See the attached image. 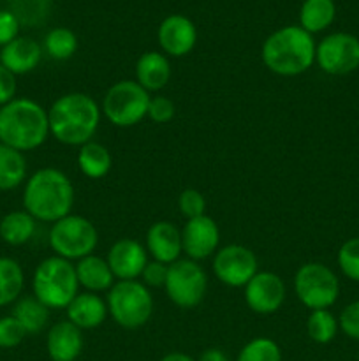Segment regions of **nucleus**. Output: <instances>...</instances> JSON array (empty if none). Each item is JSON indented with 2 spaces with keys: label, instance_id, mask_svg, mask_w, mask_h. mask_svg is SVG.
I'll use <instances>...</instances> for the list:
<instances>
[{
  "label": "nucleus",
  "instance_id": "f257e3e1",
  "mask_svg": "<svg viewBox=\"0 0 359 361\" xmlns=\"http://www.w3.org/2000/svg\"><path fill=\"white\" fill-rule=\"evenodd\" d=\"M101 116V106L92 95L69 92L48 109L49 134L67 147H83L97 133Z\"/></svg>",
  "mask_w": 359,
  "mask_h": 361
},
{
  "label": "nucleus",
  "instance_id": "f03ea898",
  "mask_svg": "<svg viewBox=\"0 0 359 361\" xmlns=\"http://www.w3.org/2000/svg\"><path fill=\"white\" fill-rule=\"evenodd\" d=\"M74 207V185L58 168H41L28 176L23 189V210L35 221L53 222L67 217Z\"/></svg>",
  "mask_w": 359,
  "mask_h": 361
},
{
  "label": "nucleus",
  "instance_id": "7ed1b4c3",
  "mask_svg": "<svg viewBox=\"0 0 359 361\" xmlns=\"http://www.w3.org/2000/svg\"><path fill=\"white\" fill-rule=\"evenodd\" d=\"M317 42L299 25H287L271 32L263 42L260 56L267 69L284 78L299 76L315 63Z\"/></svg>",
  "mask_w": 359,
  "mask_h": 361
},
{
  "label": "nucleus",
  "instance_id": "20e7f679",
  "mask_svg": "<svg viewBox=\"0 0 359 361\" xmlns=\"http://www.w3.org/2000/svg\"><path fill=\"white\" fill-rule=\"evenodd\" d=\"M49 136L48 109L28 97H16L0 108V143L21 152L42 147Z\"/></svg>",
  "mask_w": 359,
  "mask_h": 361
},
{
  "label": "nucleus",
  "instance_id": "39448f33",
  "mask_svg": "<svg viewBox=\"0 0 359 361\" xmlns=\"http://www.w3.org/2000/svg\"><path fill=\"white\" fill-rule=\"evenodd\" d=\"M32 291L49 310L67 309L80 293V282L73 261L58 256L42 259L32 275Z\"/></svg>",
  "mask_w": 359,
  "mask_h": 361
},
{
  "label": "nucleus",
  "instance_id": "423d86ee",
  "mask_svg": "<svg viewBox=\"0 0 359 361\" xmlns=\"http://www.w3.org/2000/svg\"><path fill=\"white\" fill-rule=\"evenodd\" d=\"M108 312L118 326L137 330L150 321L153 298L150 289L139 281H118L108 291Z\"/></svg>",
  "mask_w": 359,
  "mask_h": 361
},
{
  "label": "nucleus",
  "instance_id": "0eeeda50",
  "mask_svg": "<svg viewBox=\"0 0 359 361\" xmlns=\"http://www.w3.org/2000/svg\"><path fill=\"white\" fill-rule=\"evenodd\" d=\"M99 233L92 221L81 215L69 214L53 222L49 229V247L55 256L67 261H80L92 256L97 249Z\"/></svg>",
  "mask_w": 359,
  "mask_h": 361
},
{
  "label": "nucleus",
  "instance_id": "6e6552de",
  "mask_svg": "<svg viewBox=\"0 0 359 361\" xmlns=\"http://www.w3.org/2000/svg\"><path fill=\"white\" fill-rule=\"evenodd\" d=\"M150 94L136 80L116 81L102 99L101 111L116 127H134L148 116Z\"/></svg>",
  "mask_w": 359,
  "mask_h": 361
},
{
  "label": "nucleus",
  "instance_id": "1a4fd4ad",
  "mask_svg": "<svg viewBox=\"0 0 359 361\" xmlns=\"http://www.w3.org/2000/svg\"><path fill=\"white\" fill-rule=\"evenodd\" d=\"M294 293L310 312L329 309L340 296V281L329 267L312 261L296 271Z\"/></svg>",
  "mask_w": 359,
  "mask_h": 361
},
{
  "label": "nucleus",
  "instance_id": "9d476101",
  "mask_svg": "<svg viewBox=\"0 0 359 361\" xmlns=\"http://www.w3.org/2000/svg\"><path fill=\"white\" fill-rule=\"evenodd\" d=\"M165 295L180 309H194L204 300L208 291V275L197 261H175L168 268L165 279Z\"/></svg>",
  "mask_w": 359,
  "mask_h": 361
},
{
  "label": "nucleus",
  "instance_id": "9b49d317",
  "mask_svg": "<svg viewBox=\"0 0 359 361\" xmlns=\"http://www.w3.org/2000/svg\"><path fill=\"white\" fill-rule=\"evenodd\" d=\"M315 63L331 76H345L359 69V39L347 32L326 35L317 44Z\"/></svg>",
  "mask_w": 359,
  "mask_h": 361
},
{
  "label": "nucleus",
  "instance_id": "f8f14e48",
  "mask_svg": "<svg viewBox=\"0 0 359 361\" xmlns=\"http://www.w3.org/2000/svg\"><path fill=\"white\" fill-rule=\"evenodd\" d=\"M257 257L248 247L231 243L220 247L213 256V274L227 288H245L257 274Z\"/></svg>",
  "mask_w": 359,
  "mask_h": 361
},
{
  "label": "nucleus",
  "instance_id": "ddd939ff",
  "mask_svg": "<svg viewBox=\"0 0 359 361\" xmlns=\"http://www.w3.org/2000/svg\"><path fill=\"white\" fill-rule=\"evenodd\" d=\"M243 289H245L243 296H245L246 307L260 316L278 312L287 295V288L282 277L273 271H257Z\"/></svg>",
  "mask_w": 359,
  "mask_h": 361
},
{
  "label": "nucleus",
  "instance_id": "4468645a",
  "mask_svg": "<svg viewBox=\"0 0 359 361\" xmlns=\"http://www.w3.org/2000/svg\"><path fill=\"white\" fill-rule=\"evenodd\" d=\"M182 245L187 257L199 263L218 250L220 228L210 215L189 219L182 229Z\"/></svg>",
  "mask_w": 359,
  "mask_h": 361
},
{
  "label": "nucleus",
  "instance_id": "2eb2a0df",
  "mask_svg": "<svg viewBox=\"0 0 359 361\" xmlns=\"http://www.w3.org/2000/svg\"><path fill=\"white\" fill-rule=\"evenodd\" d=\"M157 41L165 56H185L196 48L197 28L189 16L171 14L160 21L157 30Z\"/></svg>",
  "mask_w": 359,
  "mask_h": 361
},
{
  "label": "nucleus",
  "instance_id": "dca6fc26",
  "mask_svg": "<svg viewBox=\"0 0 359 361\" xmlns=\"http://www.w3.org/2000/svg\"><path fill=\"white\" fill-rule=\"evenodd\" d=\"M116 281H137L148 264V250L143 243L132 238H120L106 256Z\"/></svg>",
  "mask_w": 359,
  "mask_h": 361
},
{
  "label": "nucleus",
  "instance_id": "f3484780",
  "mask_svg": "<svg viewBox=\"0 0 359 361\" xmlns=\"http://www.w3.org/2000/svg\"><path fill=\"white\" fill-rule=\"evenodd\" d=\"M146 250L151 259L164 264H172L183 252L182 231L169 221H158L146 231Z\"/></svg>",
  "mask_w": 359,
  "mask_h": 361
},
{
  "label": "nucleus",
  "instance_id": "a211bd4d",
  "mask_svg": "<svg viewBox=\"0 0 359 361\" xmlns=\"http://www.w3.org/2000/svg\"><path fill=\"white\" fill-rule=\"evenodd\" d=\"M83 345V330L69 319L53 324L46 337V351L51 361H77Z\"/></svg>",
  "mask_w": 359,
  "mask_h": 361
},
{
  "label": "nucleus",
  "instance_id": "6ab92c4d",
  "mask_svg": "<svg viewBox=\"0 0 359 361\" xmlns=\"http://www.w3.org/2000/svg\"><path fill=\"white\" fill-rule=\"evenodd\" d=\"M42 59V48L32 37L18 35L14 41L0 48V63L14 76L32 73Z\"/></svg>",
  "mask_w": 359,
  "mask_h": 361
},
{
  "label": "nucleus",
  "instance_id": "aec40b11",
  "mask_svg": "<svg viewBox=\"0 0 359 361\" xmlns=\"http://www.w3.org/2000/svg\"><path fill=\"white\" fill-rule=\"evenodd\" d=\"M67 319L80 330L99 328L108 317V303L97 293H77L76 298L67 307Z\"/></svg>",
  "mask_w": 359,
  "mask_h": 361
},
{
  "label": "nucleus",
  "instance_id": "412c9836",
  "mask_svg": "<svg viewBox=\"0 0 359 361\" xmlns=\"http://www.w3.org/2000/svg\"><path fill=\"white\" fill-rule=\"evenodd\" d=\"M171 80V63L162 51H146L136 62V81L148 92H160Z\"/></svg>",
  "mask_w": 359,
  "mask_h": 361
},
{
  "label": "nucleus",
  "instance_id": "4be33fe9",
  "mask_svg": "<svg viewBox=\"0 0 359 361\" xmlns=\"http://www.w3.org/2000/svg\"><path fill=\"white\" fill-rule=\"evenodd\" d=\"M76 275L80 288H84L88 293H104L115 286V275L109 268L106 257H99L95 254L83 257L76 264Z\"/></svg>",
  "mask_w": 359,
  "mask_h": 361
},
{
  "label": "nucleus",
  "instance_id": "5701e85b",
  "mask_svg": "<svg viewBox=\"0 0 359 361\" xmlns=\"http://www.w3.org/2000/svg\"><path fill=\"white\" fill-rule=\"evenodd\" d=\"M37 221L25 210H14L0 219V238L11 247H21L32 240Z\"/></svg>",
  "mask_w": 359,
  "mask_h": 361
},
{
  "label": "nucleus",
  "instance_id": "b1692460",
  "mask_svg": "<svg viewBox=\"0 0 359 361\" xmlns=\"http://www.w3.org/2000/svg\"><path fill=\"white\" fill-rule=\"evenodd\" d=\"M334 18H336L334 0H303L299 7V27L312 35L329 28Z\"/></svg>",
  "mask_w": 359,
  "mask_h": 361
},
{
  "label": "nucleus",
  "instance_id": "393cba45",
  "mask_svg": "<svg viewBox=\"0 0 359 361\" xmlns=\"http://www.w3.org/2000/svg\"><path fill=\"white\" fill-rule=\"evenodd\" d=\"M113 157L111 152L97 141H88L80 147L77 154V168L87 178L101 180L111 171Z\"/></svg>",
  "mask_w": 359,
  "mask_h": 361
},
{
  "label": "nucleus",
  "instance_id": "a878e982",
  "mask_svg": "<svg viewBox=\"0 0 359 361\" xmlns=\"http://www.w3.org/2000/svg\"><path fill=\"white\" fill-rule=\"evenodd\" d=\"M49 312L51 310L39 302L35 296H25L14 303L13 316L16 317L18 323L23 326L27 335L41 334L49 323Z\"/></svg>",
  "mask_w": 359,
  "mask_h": 361
},
{
  "label": "nucleus",
  "instance_id": "bb28decb",
  "mask_svg": "<svg viewBox=\"0 0 359 361\" xmlns=\"http://www.w3.org/2000/svg\"><path fill=\"white\" fill-rule=\"evenodd\" d=\"M25 288V271L13 257H0V307L14 305Z\"/></svg>",
  "mask_w": 359,
  "mask_h": 361
},
{
  "label": "nucleus",
  "instance_id": "cd10ccee",
  "mask_svg": "<svg viewBox=\"0 0 359 361\" xmlns=\"http://www.w3.org/2000/svg\"><path fill=\"white\" fill-rule=\"evenodd\" d=\"M27 182V159L21 152L0 143V190H13Z\"/></svg>",
  "mask_w": 359,
  "mask_h": 361
},
{
  "label": "nucleus",
  "instance_id": "c85d7f7f",
  "mask_svg": "<svg viewBox=\"0 0 359 361\" xmlns=\"http://www.w3.org/2000/svg\"><path fill=\"white\" fill-rule=\"evenodd\" d=\"M338 330V319L329 312V309L312 310L306 321V334L315 344H329L334 341Z\"/></svg>",
  "mask_w": 359,
  "mask_h": 361
},
{
  "label": "nucleus",
  "instance_id": "c756f323",
  "mask_svg": "<svg viewBox=\"0 0 359 361\" xmlns=\"http://www.w3.org/2000/svg\"><path fill=\"white\" fill-rule=\"evenodd\" d=\"M44 49L51 59L69 60L77 51V37L70 28L56 27L46 34Z\"/></svg>",
  "mask_w": 359,
  "mask_h": 361
},
{
  "label": "nucleus",
  "instance_id": "7c9ffc66",
  "mask_svg": "<svg viewBox=\"0 0 359 361\" xmlns=\"http://www.w3.org/2000/svg\"><path fill=\"white\" fill-rule=\"evenodd\" d=\"M51 9V0H11V13L18 18L20 25L37 27L44 23Z\"/></svg>",
  "mask_w": 359,
  "mask_h": 361
},
{
  "label": "nucleus",
  "instance_id": "2f4dec72",
  "mask_svg": "<svg viewBox=\"0 0 359 361\" xmlns=\"http://www.w3.org/2000/svg\"><path fill=\"white\" fill-rule=\"evenodd\" d=\"M236 361H282V349L273 338L257 337L243 345Z\"/></svg>",
  "mask_w": 359,
  "mask_h": 361
},
{
  "label": "nucleus",
  "instance_id": "473e14b6",
  "mask_svg": "<svg viewBox=\"0 0 359 361\" xmlns=\"http://www.w3.org/2000/svg\"><path fill=\"white\" fill-rule=\"evenodd\" d=\"M336 261L345 277L354 282H359V236L348 238L347 242L341 243Z\"/></svg>",
  "mask_w": 359,
  "mask_h": 361
},
{
  "label": "nucleus",
  "instance_id": "72a5a7b5",
  "mask_svg": "<svg viewBox=\"0 0 359 361\" xmlns=\"http://www.w3.org/2000/svg\"><path fill=\"white\" fill-rule=\"evenodd\" d=\"M25 337H27V331L13 314L0 317V349L18 348L25 341Z\"/></svg>",
  "mask_w": 359,
  "mask_h": 361
},
{
  "label": "nucleus",
  "instance_id": "f704fd0d",
  "mask_svg": "<svg viewBox=\"0 0 359 361\" xmlns=\"http://www.w3.org/2000/svg\"><path fill=\"white\" fill-rule=\"evenodd\" d=\"M178 208L187 221L201 217V215H206V200L199 190L185 189L178 197Z\"/></svg>",
  "mask_w": 359,
  "mask_h": 361
},
{
  "label": "nucleus",
  "instance_id": "c9c22d12",
  "mask_svg": "<svg viewBox=\"0 0 359 361\" xmlns=\"http://www.w3.org/2000/svg\"><path fill=\"white\" fill-rule=\"evenodd\" d=\"M176 106L165 95H155L150 99V106H148V118L155 123H168L175 118Z\"/></svg>",
  "mask_w": 359,
  "mask_h": 361
},
{
  "label": "nucleus",
  "instance_id": "e433bc0d",
  "mask_svg": "<svg viewBox=\"0 0 359 361\" xmlns=\"http://www.w3.org/2000/svg\"><path fill=\"white\" fill-rule=\"evenodd\" d=\"M338 326L352 341H359V300L348 303L338 317Z\"/></svg>",
  "mask_w": 359,
  "mask_h": 361
},
{
  "label": "nucleus",
  "instance_id": "4c0bfd02",
  "mask_svg": "<svg viewBox=\"0 0 359 361\" xmlns=\"http://www.w3.org/2000/svg\"><path fill=\"white\" fill-rule=\"evenodd\" d=\"M168 268L169 264L158 263V261H148V264L144 267L141 279H143V284L146 288H164L165 279H168Z\"/></svg>",
  "mask_w": 359,
  "mask_h": 361
},
{
  "label": "nucleus",
  "instance_id": "58836bf2",
  "mask_svg": "<svg viewBox=\"0 0 359 361\" xmlns=\"http://www.w3.org/2000/svg\"><path fill=\"white\" fill-rule=\"evenodd\" d=\"M20 21L9 9H0V48L20 35Z\"/></svg>",
  "mask_w": 359,
  "mask_h": 361
},
{
  "label": "nucleus",
  "instance_id": "ea45409f",
  "mask_svg": "<svg viewBox=\"0 0 359 361\" xmlns=\"http://www.w3.org/2000/svg\"><path fill=\"white\" fill-rule=\"evenodd\" d=\"M18 76H14L9 69L0 63V108L6 106L7 102H11L13 99H16V90H18Z\"/></svg>",
  "mask_w": 359,
  "mask_h": 361
},
{
  "label": "nucleus",
  "instance_id": "a19ab883",
  "mask_svg": "<svg viewBox=\"0 0 359 361\" xmlns=\"http://www.w3.org/2000/svg\"><path fill=\"white\" fill-rule=\"evenodd\" d=\"M197 361H229V358L222 349L210 348L206 349V351H203V355L199 356V360Z\"/></svg>",
  "mask_w": 359,
  "mask_h": 361
},
{
  "label": "nucleus",
  "instance_id": "79ce46f5",
  "mask_svg": "<svg viewBox=\"0 0 359 361\" xmlns=\"http://www.w3.org/2000/svg\"><path fill=\"white\" fill-rule=\"evenodd\" d=\"M160 361H197V360H194L192 356L187 355V353L175 351V353H169V355H165Z\"/></svg>",
  "mask_w": 359,
  "mask_h": 361
}]
</instances>
